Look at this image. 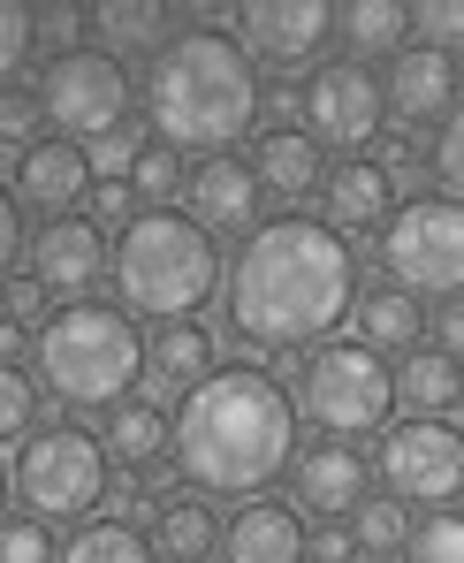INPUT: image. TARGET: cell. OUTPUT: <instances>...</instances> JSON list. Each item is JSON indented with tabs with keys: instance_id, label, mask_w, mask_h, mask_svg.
<instances>
[{
	"instance_id": "52a82bcc",
	"label": "cell",
	"mask_w": 464,
	"mask_h": 563,
	"mask_svg": "<svg viewBox=\"0 0 464 563\" xmlns=\"http://www.w3.org/2000/svg\"><path fill=\"white\" fill-rule=\"evenodd\" d=\"M15 495H23V518L38 526H62V518H85L107 495V450L85 427H38L23 434V457H15Z\"/></svg>"
},
{
	"instance_id": "277c9868",
	"label": "cell",
	"mask_w": 464,
	"mask_h": 563,
	"mask_svg": "<svg viewBox=\"0 0 464 563\" xmlns=\"http://www.w3.org/2000/svg\"><path fill=\"white\" fill-rule=\"evenodd\" d=\"M107 275L122 289V312H145V320L168 328V320H190L221 289V252L176 206H145V213L122 221V236L107 252Z\"/></svg>"
},
{
	"instance_id": "e575fe53",
	"label": "cell",
	"mask_w": 464,
	"mask_h": 563,
	"mask_svg": "<svg viewBox=\"0 0 464 563\" xmlns=\"http://www.w3.org/2000/svg\"><path fill=\"white\" fill-rule=\"evenodd\" d=\"M77 38H85V8H31V46H46L54 62L77 54Z\"/></svg>"
},
{
	"instance_id": "ab89813d",
	"label": "cell",
	"mask_w": 464,
	"mask_h": 563,
	"mask_svg": "<svg viewBox=\"0 0 464 563\" xmlns=\"http://www.w3.org/2000/svg\"><path fill=\"white\" fill-rule=\"evenodd\" d=\"M31 130H38V99L8 85V92H0V145H15V153H23V145H31Z\"/></svg>"
},
{
	"instance_id": "484cf974",
	"label": "cell",
	"mask_w": 464,
	"mask_h": 563,
	"mask_svg": "<svg viewBox=\"0 0 464 563\" xmlns=\"http://www.w3.org/2000/svg\"><path fill=\"white\" fill-rule=\"evenodd\" d=\"M213 541H221V518H213L198 495H176V503L153 510V549H161L168 563H206Z\"/></svg>"
},
{
	"instance_id": "f35d334b",
	"label": "cell",
	"mask_w": 464,
	"mask_h": 563,
	"mask_svg": "<svg viewBox=\"0 0 464 563\" xmlns=\"http://www.w3.org/2000/svg\"><path fill=\"white\" fill-rule=\"evenodd\" d=\"M0 320H8V328H38V320H46V289L31 275H8L0 282Z\"/></svg>"
},
{
	"instance_id": "cb8c5ba5",
	"label": "cell",
	"mask_w": 464,
	"mask_h": 563,
	"mask_svg": "<svg viewBox=\"0 0 464 563\" xmlns=\"http://www.w3.org/2000/svg\"><path fill=\"white\" fill-rule=\"evenodd\" d=\"M335 31H343V46L358 54V69H366L373 54H404L411 46V8L404 0H351V8H335Z\"/></svg>"
},
{
	"instance_id": "7a4b0ae2",
	"label": "cell",
	"mask_w": 464,
	"mask_h": 563,
	"mask_svg": "<svg viewBox=\"0 0 464 563\" xmlns=\"http://www.w3.org/2000/svg\"><path fill=\"white\" fill-rule=\"evenodd\" d=\"M168 457L198 495H259L297 457V404L259 366H221L184 396Z\"/></svg>"
},
{
	"instance_id": "9a60e30c",
	"label": "cell",
	"mask_w": 464,
	"mask_h": 563,
	"mask_svg": "<svg viewBox=\"0 0 464 563\" xmlns=\"http://www.w3.org/2000/svg\"><path fill=\"white\" fill-rule=\"evenodd\" d=\"M289 487H297L289 510H312V518H328V526H343L358 503H373V472L351 442H320V450L289 457Z\"/></svg>"
},
{
	"instance_id": "4dcf8cb0",
	"label": "cell",
	"mask_w": 464,
	"mask_h": 563,
	"mask_svg": "<svg viewBox=\"0 0 464 563\" xmlns=\"http://www.w3.org/2000/svg\"><path fill=\"white\" fill-rule=\"evenodd\" d=\"M130 198H145V206H168L176 190H184V153H168V145H137V161H130Z\"/></svg>"
},
{
	"instance_id": "3957f363",
	"label": "cell",
	"mask_w": 464,
	"mask_h": 563,
	"mask_svg": "<svg viewBox=\"0 0 464 563\" xmlns=\"http://www.w3.org/2000/svg\"><path fill=\"white\" fill-rule=\"evenodd\" d=\"M145 114L168 153H229L259 122V69L229 31H176L145 69Z\"/></svg>"
},
{
	"instance_id": "ee69618b",
	"label": "cell",
	"mask_w": 464,
	"mask_h": 563,
	"mask_svg": "<svg viewBox=\"0 0 464 563\" xmlns=\"http://www.w3.org/2000/svg\"><path fill=\"white\" fill-rule=\"evenodd\" d=\"M92 206H99V221H130V206H137V198H130V184H99Z\"/></svg>"
},
{
	"instance_id": "5bb4252c",
	"label": "cell",
	"mask_w": 464,
	"mask_h": 563,
	"mask_svg": "<svg viewBox=\"0 0 464 563\" xmlns=\"http://www.w3.org/2000/svg\"><path fill=\"white\" fill-rule=\"evenodd\" d=\"M380 114H396L404 130H427V122H450L457 114V54H434V46H404L380 77Z\"/></svg>"
},
{
	"instance_id": "5b68a950",
	"label": "cell",
	"mask_w": 464,
	"mask_h": 563,
	"mask_svg": "<svg viewBox=\"0 0 464 563\" xmlns=\"http://www.w3.org/2000/svg\"><path fill=\"white\" fill-rule=\"evenodd\" d=\"M31 358H38V380H46L62 404H77V411H99V404H107V411H114V404L145 380V335H137V320H130L122 305L77 297V305H62V312L38 320Z\"/></svg>"
},
{
	"instance_id": "e0dca14e",
	"label": "cell",
	"mask_w": 464,
	"mask_h": 563,
	"mask_svg": "<svg viewBox=\"0 0 464 563\" xmlns=\"http://www.w3.org/2000/svg\"><path fill=\"white\" fill-rule=\"evenodd\" d=\"M190 190V229H206V236H244L252 229V213H259V184H252V168L236 161V153H206L198 168L184 176Z\"/></svg>"
},
{
	"instance_id": "8fae6325",
	"label": "cell",
	"mask_w": 464,
	"mask_h": 563,
	"mask_svg": "<svg viewBox=\"0 0 464 563\" xmlns=\"http://www.w3.org/2000/svg\"><path fill=\"white\" fill-rule=\"evenodd\" d=\"M305 137L328 153V145H343V153H358V145H373L380 137V77L373 69H358V62H328L312 85H305Z\"/></svg>"
},
{
	"instance_id": "b9f144b4",
	"label": "cell",
	"mask_w": 464,
	"mask_h": 563,
	"mask_svg": "<svg viewBox=\"0 0 464 563\" xmlns=\"http://www.w3.org/2000/svg\"><path fill=\"white\" fill-rule=\"evenodd\" d=\"M15 252H23V206L0 190V282H8V267H15Z\"/></svg>"
},
{
	"instance_id": "ba28073f",
	"label": "cell",
	"mask_w": 464,
	"mask_h": 563,
	"mask_svg": "<svg viewBox=\"0 0 464 563\" xmlns=\"http://www.w3.org/2000/svg\"><path fill=\"white\" fill-rule=\"evenodd\" d=\"M305 419L328 434V442H351V434H373L396 396H388V358H373L366 343H320L312 366H305V388H297Z\"/></svg>"
},
{
	"instance_id": "30bf717a",
	"label": "cell",
	"mask_w": 464,
	"mask_h": 563,
	"mask_svg": "<svg viewBox=\"0 0 464 563\" xmlns=\"http://www.w3.org/2000/svg\"><path fill=\"white\" fill-rule=\"evenodd\" d=\"M380 487L388 503H419V510H450L464 487V434L450 419H404L380 442Z\"/></svg>"
},
{
	"instance_id": "6da1fadb",
	"label": "cell",
	"mask_w": 464,
	"mask_h": 563,
	"mask_svg": "<svg viewBox=\"0 0 464 563\" xmlns=\"http://www.w3.org/2000/svg\"><path fill=\"white\" fill-rule=\"evenodd\" d=\"M351 305H358V260L312 213L259 221L229 267V328L259 351L320 343L328 328H343Z\"/></svg>"
},
{
	"instance_id": "4316f807",
	"label": "cell",
	"mask_w": 464,
	"mask_h": 563,
	"mask_svg": "<svg viewBox=\"0 0 464 563\" xmlns=\"http://www.w3.org/2000/svg\"><path fill=\"white\" fill-rule=\"evenodd\" d=\"M351 312H358V343H366L373 358H380V351H419V328H427V312H419L404 289H366Z\"/></svg>"
},
{
	"instance_id": "2e32d148",
	"label": "cell",
	"mask_w": 464,
	"mask_h": 563,
	"mask_svg": "<svg viewBox=\"0 0 464 563\" xmlns=\"http://www.w3.org/2000/svg\"><path fill=\"white\" fill-rule=\"evenodd\" d=\"M8 198H15V206H38L46 221L77 213V206L92 198L85 145H69V137H31V145L15 153V190H8Z\"/></svg>"
},
{
	"instance_id": "d4e9b609",
	"label": "cell",
	"mask_w": 464,
	"mask_h": 563,
	"mask_svg": "<svg viewBox=\"0 0 464 563\" xmlns=\"http://www.w3.org/2000/svg\"><path fill=\"white\" fill-rule=\"evenodd\" d=\"M107 457H122L130 472L161 465V450H168V419H161V404H145V396H122L114 411H107V442H99Z\"/></svg>"
},
{
	"instance_id": "8d00e7d4",
	"label": "cell",
	"mask_w": 464,
	"mask_h": 563,
	"mask_svg": "<svg viewBox=\"0 0 464 563\" xmlns=\"http://www.w3.org/2000/svg\"><path fill=\"white\" fill-rule=\"evenodd\" d=\"M0 563H54V533L38 518H0Z\"/></svg>"
},
{
	"instance_id": "603a6c76",
	"label": "cell",
	"mask_w": 464,
	"mask_h": 563,
	"mask_svg": "<svg viewBox=\"0 0 464 563\" xmlns=\"http://www.w3.org/2000/svg\"><path fill=\"white\" fill-rule=\"evenodd\" d=\"M168 8H153V0H107V8H85V31H92L107 62H130V54H161L168 46Z\"/></svg>"
},
{
	"instance_id": "7c38bea8",
	"label": "cell",
	"mask_w": 464,
	"mask_h": 563,
	"mask_svg": "<svg viewBox=\"0 0 464 563\" xmlns=\"http://www.w3.org/2000/svg\"><path fill=\"white\" fill-rule=\"evenodd\" d=\"M229 23L244 31V46H252L259 62H281V69L312 62V54L335 38V8H328V0H252V8H236Z\"/></svg>"
},
{
	"instance_id": "7bdbcfd3",
	"label": "cell",
	"mask_w": 464,
	"mask_h": 563,
	"mask_svg": "<svg viewBox=\"0 0 464 563\" xmlns=\"http://www.w3.org/2000/svg\"><path fill=\"white\" fill-rule=\"evenodd\" d=\"M305 556H312V563H351V533H343V526H328V533H305Z\"/></svg>"
},
{
	"instance_id": "f6af8a7d",
	"label": "cell",
	"mask_w": 464,
	"mask_h": 563,
	"mask_svg": "<svg viewBox=\"0 0 464 563\" xmlns=\"http://www.w3.org/2000/svg\"><path fill=\"white\" fill-rule=\"evenodd\" d=\"M15 351H23V328H8V320H0V366H15Z\"/></svg>"
},
{
	"instance_id": "ac0fdd59",
	"label": "cell",
	"mask_w": 464,
	"mask_h": 563,
	"mask_svg": "<svg viewBox=\"0 0 464 563\" xmlns=\"http://www.w3.org/2000/svg\"><path fill=\"white\" fill-rule=\"evenodd\" d=\"M221 563H305V518L289 503H267L252 495L229 526H221Z\"/></svg>"
},
{
	"instance_id": "d6a6232c",
	"label": "cell",
	"mask_w": 464,
	"mask_h": 563,
	"mask_svg": "<svg viewBox=\"0 0 464 563\" xmlns=\"http://www.w3.org/2000/svg\"><path fill=\"white\" fill-rule=\"evenodd\" d=\"M411 31H419V46L457 54V46H464V8H457V0H427V8H411Z\"/></svg>"
},
{
	"instance_id": "ffe728a7",
	"label": "cell",
	"mask_w": 464,
	"mask_h": 563,
	"mask_svg": "<svg viewBox=\"0 0 464 563\" xmlns=\"http://www.w3.org/2000/svg\"><path fill=\"white\" fill-rule=\"evenodd\" d=\"M320 198H328V229H380L396 213V184L380 176V161H343L320 176Z\"/></svg>"
},
{
	"instance_id": "44dd1931",
	"label": "cell",
	"mask_w": 464,
	"mask_h": 563,
	"mask_svg": "<svg viewBox=\"0 0 464 563\" xmlns=\"http://www.w3.org/2000/svg\"><path fill=\"white\" fill-rule=\"evenodd\" d=\"M388 396L411 419H450L464 404V366L442 351H404V366H388Z\"/></svg>"
},
{
	"instance_id": "bcb514c9",
	"label": "cell",
	"mask_w": 464,
	"mask_h": 563,
	"mask_svg": "<svg viewBox=\"0 0 464 563\" xmlns=\"http://www.w3.org/2000/svg\"><path fill=\"white\" fill-rule=\"evenodd\" d=\"M0 503H8V472H0Z\"/></svg>"
},
{
	"instance_id": "8992f818",
	"label": "cell",
	"mask_w": 464,
	"mask_h": 563,
	"mask_svg": "<svg viewBox=\"0 0 464 563\" xmlns=\"http://www.w3.org/2000/svg\"><path fill=\"white\" fill-rule=\"evenodd\" d=\"M380 267H388V289H404L411 305L419 297H457L464 282V213L457 198H411L380 221Z\"/></svg>"
},
{
	"instance_id": "4fadbf2b",
	"label": "cell",
	"mask_w": 464,
	"mask_h": 563,
	"mask_svg": "<svg viewBox=\"0 0 464 563\" xmlns=\"http://www.w3.org/2000/svg\"><path fill=\"white\" fill-rule=\"evenodd\" d=\"M23 252H31V282H38L46 297H69V305L107 275V236H99V221H85V213L38 221V236H31Z\"/></svg>"
},
{
	"instance_id": "83f0119b",
	"label": "cell",
	"mask_w": 464,
	"mask_h": 563,
	"mask_svg": "<svg viewBox=\"0 0 464 563\" xmlns=\"http://www.w3.org/2000/svg\"><path fill=\"white\" fill-rule=\"evenodd\" d=\"M343 533H351V556H366V563H388V556H404V533H411V510L404 503H358L351 518H343Z\"/></svg>"
},
{
	"instance_id": "1f68e13d",
	"label": "cell",
	"mask_w": 464,
	"mask_h": 563,
	"mask_svg": "<svg viewBox=\"0 0 464 563\" xmlns=\"http://www.w3.org/2000/svg\"><path fill=\"white\" fill-rule=\"evenodd\" d=\"M31 419H38V388H31V374H23V366H0V442H23Z\"/></svg>"
},
{
	"instance_id": "60d3db41",
	"label": "cell",
	"mask_w": 464,
	"mask_h": 563,
	"mask_svg": "<svg viewBox=\"0 0 464 563\" xmlns=\"http://www.w3.org/2000/svg\"><path fill=\"white\" fill-rule=\"evenodd\" d=\"M427 328H434V343H427V351H442V358H457V351H464V305H457V297H442Z\"/></svg>"
},
{
	"instance_id": "74e56055",
	"label": "cell",
	"mask_w": 464,
	"mask_h": 563,
	"mask_svg": "<svg viewBox=\"0 0 464 563\" xmlns=\"http://www.w3.org/2000/svg\"><path fill=\"white\" fill-rule=\"evenodd\" d=\"M31 62V8H15V0H0V92L15 85V69Z\"/></svg>"
},
{
	"instance_id": "9c48e42d",
	"label": "cell",
	"mask_w": 464,
	"mask_h": 563,
	"mask_svg": "<svg viewBox=\"0 0 464 563\" xmlns=\"http://www.w3.org/2000/svg\"><path fill=\"white\" fill-rule=\"evenodd\" d=\"M38 114L54 122V137H107V130H122V114H130V69L122 62H107L92 46H77V54H62V62H46V77H38Z\"/></svg>"
},
{
	"instance_id": "f1b7e54d",
	"label": "cell",
	"mask_w": 464,
	"mask_h": 563,
	"mask_svg": "<svg viewBox=\"0 0 464 563\" xmlns=\"http://www.w3.org/2000/svg\"><path fill=\"white\" fill-rule=\"evenodd\" d=\"M62 563H153V541H145L137 526H114V518H99V526H77V533H69Z\"/></svg>"
},
{
	"instance_id": "836d02e7",
	"label": "cell",
	"mask_w": 464,
	"mask_h": 563,
	"mask_svg": "<svg viewBox=\"0 0 464 563\" xmlns=\"http://www.w3.org/2000/svg\"><path fill=\"white\" fill-rule=\"evenodd\" d=\"M427 168H434V198H457V190H464V122H457V114L434 130V153H427Z\"/></svg>"
},
{
	"instance_id": "7402d4cb",
	"label": "cell",
	"mask_w": 464,
	"mask_h": 563,
	"mask_svg": "<svg viewBox=\"0 0 464 563\" xmlns=\"http://www.w3.org/2000/svg\"><path fill=\"white\" fill-rule=\"evenodd\" d=\"M206 374H213V335H206L198 320L153 328V343H145V380H153L161 396H190Z\"/></svg>"
},
{
	"instance_id": "d6986e66",
	"label": "cell",
	"mask_w": 464,
	"mask_h": 563,
	"mask_svg": "<svg viewBox=\"0 0 464 563\" xmlns=\"http://www.w3.org/2000/svg\"><path fill=\"white\" fill-rule=\"evenodd\" d=\"M252 184L275 190V198H312L320 190V176H328V161H320V145L305 137V130H289V122H275L259 145H252Z\"/></svg>"
},
{
	"instance_id": "d590c367",
	"label": "cell",
	"mask_w": 464,
	"mask_h": 563,
	"mask_svg": "<svg viewBox=\"0 0 464 563\" xmlns=\"http://www.w3.org/2000/svg\"><path fill=\"white\" fill-rule=\"evenodd\" d=\"M137 145H145V137H130V130H107V137H92V145H85L92 184H122V176H130V161H137Z\"/></svg>"
},
{
	"instance_id": "f546056e",
	"label": "cell",
	"mask_w": 464,
	"mask_h": 563,
	"mask_svg": "<svg viewBox=\"0 0 464 563\" xmlns=\"http://www.w3.org/2000/svg\"><path fill=\"white\" fill-rule=\"evenodd\" d=\"M404 563H464V526L457 510H427L404 533Z\"/></svg>"
}]
</instances>
